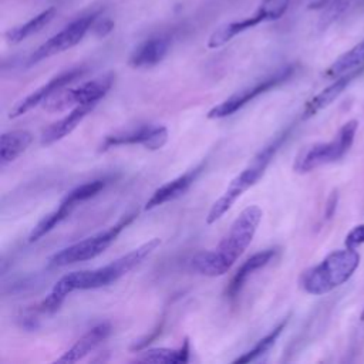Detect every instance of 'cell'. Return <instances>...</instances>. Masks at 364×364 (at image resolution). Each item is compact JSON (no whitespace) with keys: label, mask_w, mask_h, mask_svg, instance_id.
<instances>
[{"label":"cell","mask_w":364,"mask_h":364,"mask_svg":"<svg viewBox=\"0 0 364 364\" xmlns=\"http://www.w3.org/2000/svg\"><path fill=\"white\" fill-rule=\"evenodd\" d=\"M168 139V129L162 125H141L138 128L108 135L102 141L100 149L107 151L122 145H142L146 149L155 151L165 145Z\"/></svg>","instance_id":"obj_11"},{"label":"cell","mask_w":364,"mask_h":364,"mask_svg":"<svg viewBox=\"0 0 364 364\" xmlns=\"http://www.w3.org/2000/svg\"><path fill=\"white\" fill-rule=\"evenodd\" d=\"M97 16V13H91L71 21L68 26H65L57 34L50 37L46 43H43L31 53V55L27 60L28 65L40 63L48 57H53L77 46L84 38L87 31L92 27Z\"/></svg>","instance_id":"obj_10"},{"label":"cell","mask_w":364,"mask_h":364,"mask_svg":"<svg viewBox=\"0 0 364 364\" xmlns=\"http://www.w3.org/2000/svg\"><path fill=\"white\" fill-rule=\"evenodd\" d=\"M294 71H296L294 64H287L284 67H280L279 70H276L270 75L259 80L257 82H255L250 87H246V88L237 91L236 94L230 95L228 100L220 102L219 105L213 107L208 112V118L219 119V118H225V117H229V115L235 114L237 109L245 107L247 102H250L256 97H259V95L279 87L280 84L286 82L289 78H291Z\"/></svg>","instance_id":"obj_8"},{"label":"cell","mask_w":364,"mask_h":364,"mask_svg":"<svg viewBox=\"0 0 364 364\" xmlns=\"http://www.w3.org/2000/svg\"><path fill=\"white\" fill-rule=\"evenodd\" d=\"M357 129L358 122L355 119H350L341 125L331 141L314 144L303 151L294 161V172L307 173L323 165L341 159L351 148Z\"/></svg>","instance_id":"obj_5"},{"label":"cell","mask_w":364,"mask_h":364,"mask_svg":"<svg viewBox=\"0 0 364 364\" xmlns=\"http://www.w3.org/2000/svg\"><path fill=\"white\" fill-rule=\"evenodd\" d=\"M189 360V343L188 340L179 348H149L139 353L135 361L141 363H166V364H176V363H186Z\"/></svg>","instance_id":"obj_22"},{"label":"cell","mask_w":364,"mask_h":364,"mask_svg":"<svg viewBox=\"0 0 364 364\" xmlns=\"http://www.w3.org/2000/svg\"><path fill=\"white\" fill-rule=\"evenodd\" d=\"M205 169V162H200L199 165H196L193 169L186 171L185 173H182L181 176L164 183L162 186H159L152 195L151 198L146 200L145 203V209H154L156 206H161L169 200H173L179 196H182L196 181V178L202 173V171Z\"/></svg>","instance_id":"obj_14"},{"label":"cell","mask_w":364,"mask_h":364,"mask_svg":"<svg viewBox=\"0 0 364 364\" xmlns=\"http://www.w3.org/2000/svg\"><path fill=\"white\" fill-rule=\"evenodd\" d=\"M114 78H115L114 73H107L75 88L58 91L44 102V108L47 111L54 112V111L67 109L68 107H77L81 104H90V102L98 104V101L104 98L107 92L111 90L114 84Z\"/></svg>","instance_id":"obj_9"},{"label":"cell","mask_w":364,"mask_h":364,"mask_svg":"<svg viewBox=\"0 0 364 364\" xmlns=\"http://www.w3.org/2000/svg\"><path fill=\"white\" fill-rule=\"evenodd\" d=\"M262 216L263 212L257 205L245 208L215 249L202 252L192 259V269L208 277H218L228 273L253 240Z\"/></svg>","instance_id":"obj_2"},{"label":"cell","mask_w":364,"mask_h":364,"mask_svg":"<svg viewBox=\"0 0 364 364\" xmlns=\"http://www.w3.org/2000/svg\"><path fill=\"white\" fill-rule=\"evenodd\" d=\"M111 324L108 321H102L88 330L82 337H80L67 351L61 354L55 360V363H75L95 350L109 334H111Z\"/></svg>","instance_id":"obj_16"},{"label":"cell","mask_w":364,"mask_h":364,"mask_svg":"<svg viewBox=\"0 0 364 364\" xmlns=\"http://www.w3.org/2000/svg\"><path fill=\"white\" fill-rule=\"evenodd\" d=\"M54 14H55V9L48 7V9L43 10L41 13H38L37 16H34L33 18H30L28 21H26L24 24L10 28L6 34L7 41L11 44H16V43H20V41L26 40L27 37L38 33L41 28H44L53 20Z\"/></svg>","instance_id":"obj_20"},{"label":"cell","mask_w":364,"mask_h":364,"mask_svg":"<svg viewBox=\"0 0 364 364\" xmlns=\"http://www.w3.org/2000/svg\"><path fill=\"white\" fill-rule=\"evenodd\" d=\"M289 135H290V128L280 132L270 144H267L262 151H259L253 156V159L247 164V166L240 173H237L230 181L225 192L220 195L219 199H216V202L209 209L206 216L208 225H212L216 220H219L233 206V203L263 176L266 168L269 166V164L272 162V159L274 158V155L277 154V151L280 149V146L283 145V142L287 139Z\"/></svg>","instance_id":"obj_3"},{"label":"cell","mask_w":364,"mask_h":364,"mask_svg":"<svg viewBox=\"0 0 364 364\" xmlns=\"http://www.w3.org/2000/svg\"><path fill=\"white\" fill-rule=\"evenodd\" d=\"M353 3V0H327L323 7V13L318 21L320 28H326L333 24Z\"/></svg>","instance_id":"obj_26"},{"label":"cell","mask_w":364,"mask_h":364,"mask_svg":"<svg viewBox=\"0 0 364 364\" xmlns=\"http://www.w3.org/2000/svg\"><path fill=\"white\" fill-rule=\"evenodd\" d=\"M344 243H346L347 247H353V249H355L357 246L364 245V223L354 226V228L347 233Z\"/></svg>","instance_id":"obj_27"},{"label":"cell","mask_w":364,"mask_h":364,"mask_svg":"<svg viewBox=\"0 0 364 364\" xmlns=\"http://www.w3.org/2000/svg\"><path fill=\"white\" fill-rule=\"evenodd\" d=\"M289 4H290V0H263L255 14L218 27L210 34V37L208 40V47L209 48L222 47L228 41H230L233 37H236L237 34L245 33V31L256 27L260 23L279 20L287 11Z\"/></svg>","instance_id":"obj_7"},{"label":"cell","mask_w":364,"mask_h":364,"mask_svg":"<svg viewBox=\"0 0 364 364\" xmlns=\"http://www.w3.org/2000/svg\"><path fill=\"white\" fill-rule=\"evenodd\" d=\"M361 320L364 321V309H363V311H361Z\"/></svg>","instance_id":"obj_28"},{"label":"cell","mask_w":364,"mask_h":364,"mask_svg":"<svg viewBox=\"0 0 364 364\" xmlns=\"http://www.w3.org/2000/svg\"><path fill=\"white\" fill-rule=\"evenodd\" d=\"M360 65H364V38L351 47L348 51L341 54L324 73L327 78H337L341 74L351 71Z\"/></svg>","instance_id":"obj_23"},{"label":"cell","mask_w":364,"mask_h":364,"mask_svg":"<svg viewBox=\"0 0 364 364\" xmlns=\"http://www.w3.org/2000/svg\"><path fill=\"white\" fill-rule=\"evenodd\" d=\"M136 210L125 213L114 226L58 250L50 257V264L61 267L97 257L107 247H109V245L117 239V236L136 218Z\"/></svg>","instance_id":"obj_6"},{"label":"cell","mask_w":364,"mask_h":364,"mask_svg":"<svg viewBox=\"0 0 364 364\" xmlns=\"http://www.w3.org/2000/svg\"><path fill=\"white\" fill-rule=\"evenodd\" d=\"M77 205L67 200L65 198L61 199L60 205L57 209H54L53 212H50L48 215H46L31 230L30 236H28V242L33 243V242H37L38 239H41L44 235H47L48 232H51L57 225H60L71 212L73 209L75 208Z\"/></svg>","instance_id":"obj_21"},{"label":"cell","mask_w":364,"mask_h":364,"mask_svg":"<svg viewBox=\"0 0 364 364\" xmlns=\"http://www.w3.org/2000/svg\"><path fill=\"white\" fill-rule=\"evenodd\" d=\"M289 323V316L284 317L269 334H266L263 338H260L256 346L253 348H250L249 351H246L245 354H242L240 357H237L233 363H249V361H255L259 357H262L263 354H266L277 341V338L280 337V334L283 333V330L286 328Z\"/></svg>","instance_id":"obj_24"},{"label":"cell","mask_w":364,"mask_h":364,"mask_svg":"<svg viewBox=\"0 0 364 364\" xmlns=\"http://www.w3.org/2000/svg\"><path fill=\"white\" fill-rule=\"evenodd\" d=\"M171 40L166 36H155L141 43L129 57V65L134 68L152 67L162 61L168 54Z\"/></svg>","instance_id":"obj_18"},{"label":"cell","mask_w":364,"mask_h":364,"mask_svg":"<svg viewBox=\"0 0 364 364\" xmlns=\"http://www.w3.org/2000/svg\"><path fill=\"white\" fill-rule=\"evenodd\" d=\"M364 73V65H360L351 71H347L344 74H341L340 77H337L330 85H327L324 90H321L317 95H314L311 100H309L304 105L301 118L307 119L313 115H316L318 111L324 109L326 107H328L334 100H337L343 91L361 74Z\"/></svg>","instance_id":"obj_13"},{"label":"cell","mask_w":364,"mask_h":364,"mask_svg":"<svg viewBox=\"0 0 364 364\" xmlns=\"http://www.w3.org/2000/svg\"><path fill=\"white\" fill-rule=\"evenodd\" d=\"M85 73V67H75L71 70H67L55 77H53L50 81H47L46 84H43L41 87H38L37 90H34L31 94H28L27 97H24L23 100H20L9 112V118H17L24 115L26 112H28L30 109H33L34 107H37L41 102H46L50 97H53L54 94H57L58 91H61L65 85H68L70 82L75 81L77 78H80L82 74Z\"/></svg>","instance_id":"obj_12"},{"label":"cell","mask_w":364,"mask_h":364,"mask_svg":"<svg viewBox=\"0 0 364 364\" xmlns=\"http://www.w3.org/2000/svg\"><path fill=\"white\" fill-rule=\"evenodd\" d=\"M276 255H277V249L270 247V249L260 250V252L252 255L249 259H246L242 263V266L235 272V274L232 276V279L226 287L228 299H236L239 296V293L242 291L243 286L246 284V282L249 280V277L255 272L267 266L276 257Z\"/></svg>","instance_id":"obj_15"},{"label":"cell","mask_w":364,"mask_h":364,"mask_svg":"<svg viewBox=\"0 0 364 364\" xmlns=\"http://www.w3.org/2000/svg\"><path fill=\"white\" fill-rule=\"evenodd\" d=\"M108 182H109L108 178H100V179L85 182V183L74 188L73 191H70L64 198L67 200L78 205L80 202H84L92 196H95L97 193H100L107 186Z\"/></svg>","instance_id":"obj_25"},{"label":"cell","mask_w":364,"mask_h":364,"mask_svg":"<svg viewBox=\"0 0 364 364\" xmlns=\"http://www.w3.org/2000/svg\"><path fill=\"white\" fill-rule=\"evenodd\" d=\"M95 105H97L95 102L77 105V107H74V109L70 114H67L61 119L53 122L50 127H47L43 131L41 138H40L41 145H51V144L63 139L68 134H71L80 125V122L95 108Z\"/></svg>","instance_id":"obj_17"},{"label":"cell","mask_w":364,"mask_h":364,"mask_svg":"<svg viewBox=\"0 0 364 364\" xmlns=\"http://www.w3.org/2000/svg\"><path fill=\"white\" fill-rule=\"evenodd\" d=\"M33 142L31 132L26 129H14L4 132L0 138V165L6 166L20 156Z\"/></svg>","instance_id":"obj_19"},{"label":"cell","mask_w":364,"mask_h":364,"mask_svg":"<svg viewBox=\"0 0 364 364\" xmlns=\"http://www.w3.org/2000/svg\"><path fill=\"white\" fill-rule=\"evenodd\" d=\"M159 245L161 239L152 237L105 266L92 270L71 272L63 276L53 286L48 296L38 304L37 310L41 313H54L61 307L65 297L75 290L100 289L119 280L127 273L134 270L138 264H141Z\"/></svg>","instance_id":"obj_1"},{"label":"cell","mask_w":364,"mask_h":364,"mask_svg":"<svg viewBox=\"0 0 364 364\" xmlns=\"http://www.w3.org/2000/svg\"><path fill=\"white\" fill-rule=\"evenodd\" d=\"M360 255L355 249L347 247L327 255L318 264L307 269L300 276V287L314 296L326 294L344 284L357 270Z\"/></svg>","instance_id":"obj_4"}]
</instances>
